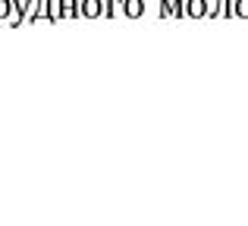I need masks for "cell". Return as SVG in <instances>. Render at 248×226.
I'll return each instance as SVG.
<instances>
[{
    "label": "cell",
    "mask_w": 248,
    "mask_h": 226,
    "mask_svg": "<svg viewBox=\"0 0 248 226\" xmlns=\"http://www.w3.org/2000/svg\"><path fill=\"white\" fill-rule=\"evenodd\" d=\"M207 19H236V0H214Z\"/></svg>",
    "instance_id": "6da1fadb"
},
{
    "label": "cell",
    "mask_w": 248,
    "mask_h": 226,
    "mask_svg": "<svg viewBox=\"0 0 248 226\" xmlns=\"http://www.w3.org/2000/svg\"><path fill=\"white\" fill-rule=\"evenodd\" d=\"M107 13V0H82V19H101Z\"/></svg>",
    "instance_id": "7a4b0ae2"
},
{
    "label": "cell",
    "mask_w": 248,
    "mask_h": 226,
    "mask_svg": "<svg viewBox=\"0 0 248 226\" xmlns=\"http://www.w3.org/2000/svg\"><path fill=\"white\" fill-rule=\"evenodd\" d=\"M188 19H207L211 16V0H186Z\"/></svg>",
    "instance_id": "3957f363"
},
{
    "label": "cell",
    "mask_w": 248,
    "mask_h": 226,
    "mask_svg": "<svg viewBox=\"0 0 248 226\" xmlns=\"http://www.w3.org/2000/svg\"><path fill=\"white\" fill-rule=\"evenodd\" d=\"M123 16L126 19H141L145 16V0H123Z\"/></svg>",
    "instance_id": "277c9868"
},
{
    "label": "cell",
    "mask_w": 248,
    "mask_h": 226,
    "mask_svg": "<svg viewBox=\"0 0 248 226\" xmlns=\"http://www.w3.org/2000/svg\"><path fill=\"white\" fill-rule=\"evenodd\" d=\"M63 3V19H79L82 16V0H60Z\"/></svg>",
    "instance_id": "5b68a950"
},
{
    "label": "cell",
    "mask_w": 248,
    "mask_h": 226,
    "mask_svg": "<svg viewBox=\"0 0 248 226\" xmlns=\"http://www.w3.org/2000/svg\"><path fill=\"white\" fill-rule=\"evenodd\" d=\"M113 16H123V0H107V13H104V19H113Z\"/></svg>",
    "instance_id": "8992f818"
},
{
    "label": "cell",
    "mask_w": 248,
    "mask_h": 226,
    "mask_svg": "<svg viewBox=\"0 0 248 226\" xmlns=\"http://www.w3.org/2000/svg\"><path fill=\"white\" fill-rule=\"evenodd\" d=\"M13 10H16V3H13V0H0V22L13 19Z\"/></svg>",
    "instance_id": "52a82bcc"
},
{
    "label": "cell",
    "mask_w": 248,
    "mask_h": 226,
    "mask_svg": "<svg viewBox=\"0 0 248 226\" xmlns=\"http://www.w3.org/2000/svg\"><path fill=\"white\" fill-rule=\"evenodd\" d=\"M173 16H176V19H186V16H188L186 0H173Z\"/></svg>",
    "instance_id": "ba28073f"
},
{
    "label": "cell",
    "mask_w": 248,
    "mask_h": 226,
    "mask_svg": "<svg viewBox=\"0 0 248 226\" xmlns=\"http://www.w3.org/2000/svg\"><path fill=\"white\" fill-rule=\"evenodd\" d=\"M236 19H248V0H236Z\"/></svg>",
    "instance_id": "9c48e42d"
}]
</instances>
